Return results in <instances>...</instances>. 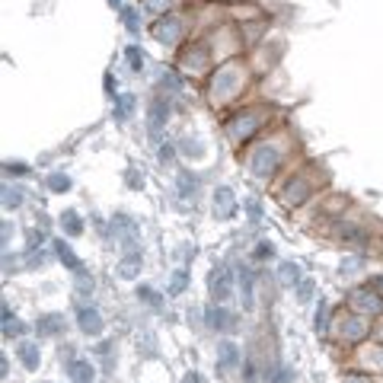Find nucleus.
<instances>
[{
	"instance_id": "f03ea898",
	"label": "nucleus",
	"mask_w": 383,
	"mask_h": 383,
	"mask_svg": "<svg viewBox=\"0 0 383 383\" xmlns=\"http://www.w3.org/2000/svg\"><path fill=\"white\" fill-rule=\"evenodd\" d=\"M48 186L61 192V189H67V186H71V179H67V176H61V173H55V176H51V179H48Z\"/></svg>"
},
{
	"instance_id": "7ed1b4c3",
	"label": "nucleus",
	"mask_w": 383,
	"mask_h": 383,
	"mask_svg": "<svg viewBox=\"0 0 383 383\" xmlns=\"http://www.w3.org/2000/svg\"><path fill=\"white\" fill-rule=\"evenodd\" d=\"M71 374H74L77 380H87V377H93V371H90L87 364H74V371H71Z\"/></svg>"
},
{
	"instance_id": "f257e3e1",
	"label": "nucleus",
	"mask_w": 383,
	"mask_h": 383,
	"mask_svg": "<svg viewBox=\"0 0 383 383\" xmlns=\"http://www.w3.org/2000/svg\"><path fill=\"white\" fill-rule=\"evenodd\" d=\"M80 329H83V332H99V329H102V323H99V316H96V313L93 310H83L80 313Z\"/></svg>"
}]
</instances>
